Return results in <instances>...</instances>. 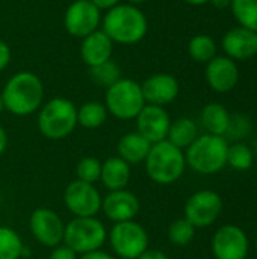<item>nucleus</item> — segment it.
Masks as SVG:
<instances>
[{
    "label": "nucleus",
    "instance_id": "nucleus-4",
    "mask_svg": "<svg viewBox=\"0 0 257 259\" xmlns=\"http://www.w3.org/2000/svg\"><path fill=\"white\" fill-rule=\"evenodd\" d=\"M38 111V129L52 141L67 138L77 126V106L65 97H53Z\"/></svg>",
    "mask_w": 257,
    "mask_h": 259
},
{
    "label": "nucleus",
    "instance_id": "nucleus-36",
    "mask_svg": "<svg viewBox=\"0 0 257 259\" xmlns=\"http://www.w3.org/2000/svg\"><path fill=\"white\" fill-rule=\"evenodd\" d=\"M77 259H115L112 255H109L108 252H103L101 249L100 250H94V252H89V253H85V255H80Z\"/></svg>",
    "mask_w": 257,
    "mask_h": 259
},
{
    "label": "nucleus",
    "instance_id": "nucleus-21",
    "mask_svg": "<svg viewBox=\"0 0 257 259\" xmlns=\"http://www.w3.org/2000/svg\"><path fill=\"white\" fill-rule=\"evenodd\" d=\"M151 143H148L139 132H129L124 134L117 144V156L124 159L127 164L135 165L145 161L150 152Z\"/></svg>",
    "mask_w": 257,
    "mask_h": 259
},
{
    "label": "nucleus",
    "instance_id": "nucleus-27",
    "mask_svg": "<svg viewBox=\"0 0 257 259\" xmlns=\"http://www.w3.org/2000/svg\"><path fill=\"white\" fill-rule=\"evenodd\" d=\"M230 9L239 26L257 32V0H232Z\"/></svg>",
    "mask_w": 257,
    "mask_h": 259
},
{
    "label": "nucleus",
    "instance_id": "nucleus-42",
    "mask_svg": "<svg viewBox=\"0 0 257 259\" xmlns=\"http://www.w3.org/2000/svg\"><path fill=\"white\" fill-rule=\"evenodd\" d=\"M5 111V106H3V100H2V94H0V114Z\"/></svg>",
    "mask_w": 257,
    "mask_h": 259
},
{
    "label": "nucleus",
    "instance_id": "nucleus-14",
    "mask_svg": "<svg viewBox=\"0 0 257 259\" xmlns=\"http://www.w3.org/2000/svg\"><path fill=\"white\" fill-rule=\"evenodd\" d=\"M135 120L138 126L136 132H139L148 143L155 144L167 140L171 118L164 106L145 105Z\"/></svg>",
    "mask_w": 257,
    "mask_h": 259
},
{
    "label": "nucleus",
    "instance_id": "nucleus-33",
    "mask_svg": "<svg viewBox=\"0 0 257 259\" xmlns=\"http://www.w3.org/2000/svg\"><path fill=\"white\" fill-rule=\"evenodd\" d=\"M79 258V255L74 252V250H71L68 246H65L64 243L62 244H59V246H56V247H53V250L50 252V256L48 259H77Z\"/></svg>",
    "mask_w": 257,
    "mask_h": 259
},
{
    "label": "nucleus",
    "instance_id": "nucleus-5",
    "mask_svg": "<svg viewBox=\"0 0 257 259\" xmlns=\"http://www.w3.org/2000/svg\"><path fill=\"white\" fill-rule=\"evenodd\" d=\"M227 150L229 144L224 137L204 134L186 149V165L200 175H215L227 165Z\"/></svg>",
    "mask_w": 257,
    "mask_h": 259
},
{
    "label": "nucleus",
    "instance_id": "nucleus-24",
    "mask_svg": "<svg viewBox=\"0 0 257 259\" xmlns=\"http://www.w3.org/2000/svg\"><path fill=\"white\" fill-rule=\"evenodd\" d=\"M108 109L105 103L100 102H86L80 108H77V124L85 129H98L105 124L108 118Z\"/></svg>",
    "mask_w": 257,
    "mask_h": 259
},
{
    "label": "nucleus",
    "instance_id": "nucleus-8",
    "mask_svg": "<svg viewBox=\"0 0 257 259\" xmlns=\"http://www.w3.org/2000/svg\"><path fill=\"white\" fill-rule=\"evenodd\" d=\"M109 241L120 259H138L148 249V234L135 220L115 223L111 229Z\"/></svg>",
    "mask_w": 257,
    "mask_h": 259
},
{
    "label": "nucleus",
    "instance_id": "nucleus-17",
    "mask_svg": "<svg viewBox=\"0 0 257 259\" xmlns=\"http://www.w3.org/2000/svg\"><path fill=\"white\" fill-rule=\"evenodd\" d=\"M206 82L217 93H229L239 82V68L227 56H215L206 64Z\"/></svg>",
    "mask_w": 257,
    "mask_h": 259
},
{
    "label": "nucleus",
    "instance_id": "nucleus-12",
    "mask_svg": "<svg viewBox=\"0 0 257 259\" xmlns=\"http://www.w3.org/2000/svg\"><path fill=\"white\" fill-rule=\"evenodd\" d=\"M29 229L33 238L45 247H56L64 243L65 223L50 208H36L30 214Z\"/></svg>",
    "mask_w": 257,
    "mask_h": 259
},
{
    "label": "nucleus",
    "instance_id": "nucleus-3",
    "mask_svg": "<svg viewBox=\"0 0 257 259\" xmlns=\"http://www.w3.org/2000/svg\"><path fill=\"white\" fill-rule=\"evenodd\" d=\"M144 162L148 178L159 185H168L179 181L186 168L183 150L168 140L151 144Z\"/></svg>",
    "mask_w": 257,
    "mask_h": 259
},
{
    "label": "nucleus",
    "instance_id": "nucleus-11",
    "mask_svg": "<svg viewBox=\"0 0 257 259\" xmlns=\"http://www.w3.org/2000/svg\"><path fill=\"white\" fill-rule=\"evenodd\" d=\"M223 211V199L218 193L201 190L194 193L185 205V219L197 228H208L217 222Z\"/></svg>",
    "mask_w": 257,
    "mask_h": 259
},
{
    "label": "nucleus",
    "instance_id": "nucleus-29",
    "mask_svg": "<svg viewBox=\"0 0 257 259\" xmlns=\"http://www.w3.org/2000/svg\"><path fill=\"white\" fill-rule=\"evenodd\" d=\"M227 164L235 170H248L253 164V150L244 143L229 146Z\"/></svg>",
    "mask_w": 257,
    "mask_h": 259
},
{
    "label": "nucleus",
    "instance_id": "nucleus-1",
    "mask_svg": "<svg viewBox=\"0 0 257 259\" xmlns=\"http://www.w3.org/2000/svg\"><path fill=\"white\" fill-rule=\"evenodd\" d=\"M3 106L17 117L35 114L44 100L42 80L32 71H18L8 79L2 90Z\"/></svg>",
    "mask_w": 257,
    "mask_h": 259
},
{
    "label": "nucleus",
    "instance_id": "nucleus-34",
    "mask_svg": "<svg viewBox=\"0 0 257 259\" xmlns=\"http://www.w3.org/2000/svg\"><path fill=\"white\" fill-rule=\"evenodd\" d=\"M11 56H12V52H11V47L0 39V73L9 65L11 62Z\"/></svg>",
    "mask_w": 257,
    "mask_h": 259
},
{
    "label": "nucleus",
    "instance_id": "nucleus-10",
    "mask_svg": "<svg viewBox=\"0 0 257 259\" xmlns=\"http://www.w3.org/2000/svg\"><path fill=\"white\" fill-rule=\"evenodd\" d=\"M101 200L103 197L94 184L79 179L70 182L64 191V203L74 217H95L101 211Z\"/></svg>",
    "mask_w": 257,
    "mask_h": 259
},
{
    "label": "nucleus",
    "instance_id": "nucleus-23",
    "mask_svg": "<svg viewBox=\"0 0 257 259\" xmlns=\"http://www.w3.org/2000/svg\"><path fill=\"white\" fill-rule=\"evenodd\" d=\"M197 137H198V127L195 121L188 117H180L171 121L167 140L176 147H179L180 150H183L188 149L195 141Z\"/></svg>",
    "mask_w": 257,
    "mask_h": 259
},
{
    "label": "nucleus",
    "instance_id": "nucleus-28",
    "mask_svg": "<svg viewBox=\"0 0 257 259\" xmlns=\"http://www.w3.org/2000/svg\"><path fill=\"white\" fill-rule=\"evenodd\" d=\"M89 77L95 85L108 90L111 85H114L115 82H118L121 79V68L115 61L109 59V61L101 62L95 67H91L89 68Z\"/></svg>",
    "mask_w": 257,
    "mask_h": 259
},
{
    "label": "nucleus",
    "instance_id": "nucleus-16",
    "mask_svg": "<svg viewBox=\"0 0 257 259\" xmlns=\"http://www.w3.org/2000/svg\"><path fill=\"white\" fill-rule=\"evenodd\" d=\"M141 90L147 105L165 106L177 99L180 87L174 76L167 73H156L141 83Z\"/></svg>",
    "mask_w": 257,
    "mask_h": 259
},
{
    "label": "nucleus",
    "instance_id": "nucleus-43",
    "mask_svg": "<svg viewBox=\"0 0 257 259\" xmlns=\"http://www.w3.org/2000/svg\"><path fill=\"white\" fill-rule=\"evenodd\" d=\"M256 252H257V238H256Z\"/></svg>",
    "mask_w": 257,
    "mask_h": 259
},
{
    "label": "nucleus",
    "instance_id": "nucleus-9",
    "mask_svg": "<svg viewBox=\"0 0 257 259\" xmlns=\"http://www.w3.org/2000/svg\"><path fill=\"white\" fill-rule=\"evenodd\" d=\"M101 11L91 0H74L64 14L65 30L74 38H85L100 29Z\"/></svg>",
    "mask_w": 257,
    "mask_h": 259
},
{
    "label": "nucleus",
    "instance_id": "nucleus-32",
    "mask_svg": "<svg viewBox=\"0 0 257 259\" xmlns=\"http://www.w3.org/2000/svg\"><path fill=\"white\" fill-rule=\"evenodd\" d=\"M248 131H250L248 120L242 115H236V117H230V124L226 135H230L232 138H241L245 137Z\"/></svg>",
    "mask_w": 257,
    "mask_h": 259
},
{
    "label": "nucleus",
    "instance_id": "nucleus-39",
    "mask_svg": "<svg viewBox=\"0 0 257 259\" xmlns=\"http://www.w3.org/2000/svg\"><path fill=\"white\" fill-rule=\"evenodd\" d=\"M232 0H211L209 3H212L217 9H226L227 6H230Z\"/></svg>",
    "mask_w": 257,
    "mask_h": 259
},
{
    "label": "nucleus",
    "instance_id": "nucleus-25",
    "mask_svg": "<svg viewBox=\"0 0 257 259\" xmlns=\"http://www.w3.org/2000/svg\"><path fill=\"white\" fill-rule=\"evenodd\" d=\"M26 253L27 249L18 232L8 226H0V259H21Z\"/></svg>",
    "mask_w": 257,
    "mask_h": 259
},
{
    "label": "nucleus",
    "instance_id": "nucleus-13",
    "mask_svg": "<svg viewBox=\"0 0 257 259\" xmlns=\"http://www.w3.org/2000/svg\"><path fill=\"white\" fill-rule=\"evenodd\" d=\"M212 252L215 259H247L248 238L241 228L226 225L215 232Z\"/></svg>",
    "mask_w": 257,
    "mask_h": 259
},
{
    "label": "nucleus",
    "instance_id": "nucleus-7",
    "mask_svg": "<svg viewBox=\"0 0 257 259\" xmlns=\"http://www.w3.org/2000/svg\"><path fill=\"white\" fill-rule=\"evenodd\" d=\"M108 238L105 225L95 217H74L65 225L64 244L77 255L100 250Z\"/></svg>",
    "mask_w": 257,
    "mask_h": 259
},
{
    "label": "nucleus",
    "instance_id": "nucleus-41",
    "mask_svg": "<svg viewBox=\"0 0 257 259\" xmlns=\"http://www.w3.org/2000/svg\"><path fill=\"white\" fill-rule=\"evenodd\" d=\"M144 2H147V0H127V3L135 5V6H138V5H141V3H144Z\"/></svg>",
    "mask_w": 257,
    "mask_h": 259
},
{
    "label": "nucleus",
    "instance_id": "nucleus-19",
    "mask_svg": "<svg viewBox=\"0 0 257 259\" xmlns=\"http://www.w3.org/2000/svg\"><path fill=\"white\" fill-rule=\"evenodd\" d=\"M112 52H114V42L101 29L82 38L80 58L89 68L112 59Z\"/></svg>",
    "mask_w": 257,
    "mask_h": 259
},
{
    "label": "nucleus",
    "instance_id": "nucleus-6",
    "mask_svg": "<svg viewBox=\"0 0 257 259\" xmlns=\"http://www.w3.org/2000/svg\"><path fill=\"white\" fill-rule=\"evenodd\" d=\"M145 105L141 83L129 77H121L105 94L108 112L118 120H135Z\"/></svg>",
    "mask_w": 257,
    "mask_h": 259
},
{
    "label": "nucleus",
    "instance_id": "nucleus-35",
    "mask_svg": "<svg viewBox=\"0 0 257 259\" xmlns=\"http://www.w3.org/2000/svg\"><path fill=\"white\" fill-rule=\"evenodd\" d=\"M138 259H170L167 256V253H164L162 250L158 249H147Z\"/></svg>",
    "mask_w": 257,
    "mask_h": 259
},
{
    "label": "nucleus",
    "instance_id": "nucleus-44",
    "mask_svg": "<svg viewBox=\"0 0 257 259\" xmlns=\"http://www.w3.org/2000/svg\"><path fill=\"white\" fill-rule=\"evenodd\" d=\"M21 259H30V258H21Z\"/></svg>",
    "mask_w": 257,
    "mask_h": 259
},
{
    "label": "nucleus",
    "instance_id": "nucleus-2",
    "mask_svg": "<svg viewBox=\"0 0 257 259\" xmlns=\"http://www.w3.org/2000/svg\"><path fill=\"white\" fill-rule=\"evenodd\" d=\"M101 30L112 42L132 46L144 39L148 30V21L138 6L120 3L101 17Z\"/></svg>",
    "mask_w": 257,
    "mask_h": 259
},
{
    "label": "nucleus",
    "instance_id": "nucleus-45",
    "mask_svg": "<svg viewBox=\"0 0 257 259\" xmlns=\"http://www.w3.org/2000/svg\"><path fill=\"white\" fill-rule=\"evenodd\" d=\"M256 150H257V143H256Z\"/></svg>",
    "mask_w": 257,
    "mask_h": 259
},
{
    "label": "nucleus",
    "instance_id": "nucleus-40",
    "mask_svg": "<svg viewBox=\"0 0 257 259\" xmlns=\"http://www.w3.org/2000/svg\"><path fill=\"white\" fill-rule=\"evenodd\" d=\"M183 2H186L188 5H192V6H201V5L209 3L211 0H183Z\"/></svg>",
    "mask_w": 257,
    "mask_h": 259
},
{
    "label": "nucleus",
    "instance_id": "nucleus-15",
    "mask_svg": "<svg viewBox=\"0 0 257 259\" xmlns=\"http://www.w3.org/2000/svg\"><path fill=\"white\" fill-rule=\"evenodd\" d=\"M139 208L141 205L136 194H133L126 188L109 191L108 196L103 197L101 200V211L114 223L133 220L138 215Z\"/></svg>",
    "mask_w": 257,
    "mask_h": 259
},
{
    "label": "nucleus",
    "instance_id": "nucleus-26",
    "mask_svg": "<svg viewBox=\"0 0 257 259\" xmlns=\"http://www.w3.org/2000/svg\"><path fill=\"white\" fill-rule=\"evenodd\" d=\"M188 53L195 62L208 64L209 61H212L217 56V44L212 36L200 33L189 39Z\"/></svg>",
    "mask_w": 257,
    "mask_h": 259
},
{
    "label": "nucleus",
    "instance_id": "nucleus-38",
    "mask_svg": "<svg viewBox=\"0 0 257 259\" xmlns=\"http://www.w3.org/2000/svg\"><path fill=\"white\" fill-rule=\"evenodd\" d=\"M6 147H8V134H6L5 127L0 124V156L3 155Z\"/></svg>",
    "mask_w": 257,
    "mask_h": 259
},
{
    "label": "nucleus",
    "instance_id": "nucleus-31",
    "mask_svg": "<svg viewBox=\"0 0 257 259\" xmlns=\"http://www.w3.org/2000/svg\"><path fill=\"white\" fill-rule=\"evenodd\" d=\"M76 175L77 179L82 182H88V184L98 182L101 175V161L94 156L82 158L76 165Z\"/></svg>",
    "mask_w": 257,
    "mask_h": 259
},
{
    "label": "nucleus",
    "instance_id": "nucleus-20",
    "mask_svg": "<svg viewBox=\"0 0 257 259\" xmlns=\"http://www.w3.org/2000/svg\"><path fill=\"white\" fill-rule=\"evenodd\" d=\"M130 164L120 156H111L101 162L100 182L109 191L124 190L130 181Z\"/></svg>",
    "mask_w": 257,
    "mask_h": 259
},
{
    "label": "nucleus",
    "instance_id": "nucleus-37",
    "mask_svg": "<svg viewBox=\"0 0 257 259\" xmlns=\"http://www.w3.org/2000/svg\"><path fill=\"white\" fill-rule=\"evenodd\" d=\"M100 11H109L114 6L120 5V0H91Z\"/></svg>",
    "mask_w": 257,
    "mask_h": 259
},
{
    "label": "nucleus",
    "instance_id": "nucleus-18",
    "mask_svg": "<svg viewBox=\"0 0 257 259\" xmlns=\"http://www.w3.org/2000/svg\"><path fill=\"white\" fill-rule=\"evenodd\" d=\"M226 56L233 61H247L257 55V32L242 26L233 27L221 41Z\"/></svg>",
    "mask_w": 257,
    "mask_h": 259
},
{
    "label": "nucleus",
    "instance_id": "nucleus-22",
    "mask_svg": "<svg viewBox=\"0 0 257 259\" xmlns=\"http://www.w3.org/2000/svg\"><path fill=\"white\" fill-rule=\"evenodd\" d=\"M201 124L208 134L224 137L230 124V114L221 103H208L201 111Z\"/></svg>",
    "mask_w": 257,
    "mask_h": 259
},
{
    "label": "nucleus",
    "instance_id": "nucleus-30",
    "mask_svg": "<svg viewBox=\"0 0 257 259\" xmlns=\"http://www.w3.org/2000/svg\"><path fill=\"white\" fill-rule=\"evenodd\" d=\"M195 228L185 217L174 220L168 228V238L176 246H186L194 240Z\"/></svg>",
    "mask_w": 257,
    "mask_h": 259
}]
</instances>
